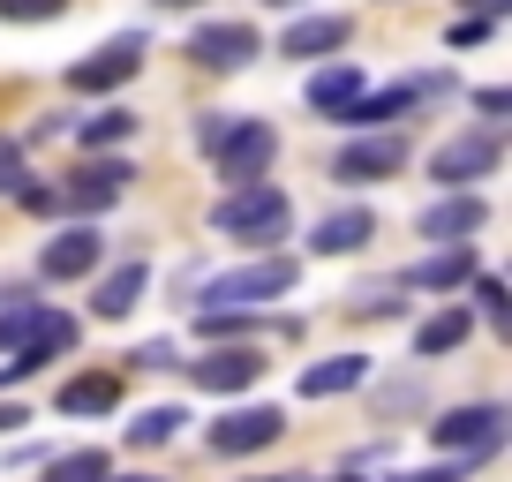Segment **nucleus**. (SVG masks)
<instances>
[{"mask_svg":"<svg viewBox=\"0 0 512 482\" xmlns=\"http://www.w3.org/2000/svg\"><path fill=\"white\" fill-rule=\"evenodd\" d=\"M287 226H294L287 189H264V181H249V189H226L219 204H211V234L249 241V249H264V241H287Z\"/></svg>","mask_w":512,"mask_h":482,"instance_id":"f257e3e1","label":"nucleus"},{"mask_svg":"<svg viewBox=\"0 0 512 482\" xmlns=\"http://www.w3.org/2000/svg\"><path fill=\"white\" fill-rule=\"evenodd\" d=\"M302 264L294 257H256V264H234V272H211L204 287V309L211 317H241V309H272L279 294H294Z\"/></svg>","mask_w":512,"mask_h":482,"instance_id":"f03ea898","label":"nucleus"},{"mask_svg":"<svg viewBox=\"0 0 512 482\" xmlns=\"http://www.w3.org/2000/svg\"><path fill=\"white\" fill-rule=\"evenodd\" d=\"M287 437V415H279V400L264 407H226L219 422H204V445L219 452V460H249V452H264V445H279Z\"/></svg>","mask_w":512,"mask_h":482,"instance_id":"7ed1b4c3","label":"nucleus"},{"mask_svg":"<svg viewBox=\"0 0 512 482\" xmlns=\"http://www.w3.org/2000/svg\"><path fill=\"white\" fill-rule=\"evenodd\" d=\"M211 159H219V174L234 181V189H249V181L279 159V129H272V121H241V113H234L226 136L211 144Z\"/></svg>","mask_w":512,"mask_h":482,"instance_id":"20e7f679","label":"nucleus"},{"mask_svg":"<svg viewBox=\"0 0 512 482\" xmlns=\"http://www.w3.org/2000/svg\"><path fill=\"white\" fill-rule=\"evenodd\" d=\"M430 437H437V452H452V460H490L497 437H505V407H490V400L452 407V415L430 422Z\"/></svg>","mask_w":512,"mask_h":482,"instance_id":"39448f33","label":"nucleus"},{"mask_svg":"<svg viewBox=\"0 0 512 482\" xmlns=\"http://www.w3.org/2000/svg\"><path fill=\"white\" fill-rule=\"evenodd\" d=\"M497 159H505V136L497 129H467V136H452V144L430 151V174L445 181V189H475V181L497 174Z\"/></svg>","mask_w":512,"mask_h":482,"instance_id":"423d86ee","label":"nucleus"},{"mask_svg":"<svg viewBox=\"0 0 512 482\" xmlns=\"http://www.w3.org/2000/svg\"><path fill=\"white\" fill-rule=\"evenodd\" d=\"M482 226H490V204H482L475 189H445V196H437V204L415 219V234H422V241H437V249H467Z\"/></svg>","mask_w":512,"mask_h":482,"instance_id":"0eeeda50","label":"nucleus"},{"mask_svg":"<svg viewBox=\"0 0 512 482\" xmlns=\"http://www.w3.org/2000/svg\"><path fill=\"white\" fill-rule=\"evenodd\" d=\"M189 61L234 76V68L264 61V38H256V23H196V31H189Z\"/></svg>","mask_w":512,"mask_h":482,"instance_id":"6e6552de","label":"nucleus"},{"mask_svg":"<svg viewBox=\"0 0 512 482\" xmlns=\"http://www.w3.org/2000/svg\"><path fill=\"white\" fill-rule=\"evenodd\" d=\"M400 166H407V136H354V144L332 159V181L369 189V181H392Z\"/></svg>","mask_w":512,"mask_h":482,"instance_id":"1a4fd4ad","label":"nucleus"},{"mask_svg":"<svg viewBox=\"0 0 512 482\" xmlns=\"http://www.w3.org/2000/svg\"><path fill=\"white\" fill-rule=\"evenodd\" d=\"M98 257H106V234H98V219H91V226H61V234L38 249V279H91Z\"/></svg>","mask_w":512,"mask_h":482,"instance_id":"9d476101","label":"nucleus"},{"mask_svg":"<svg viewBox=\"0 0 512 482\" xmlns=\"http://www.w3.org/2000/svg\"><path fill=\"white\" fill-rule=\"evenodd\" d=\"M136 68H144V38L128 31V38H113V46L83 53V61L68 68V83H76V91H121V83H136Z\"/></svg>","mask_w":512,"mask_h":482,"instance_id":"9b49d317","label":"nucleus"},{"mask_svg":"<svg viewBox=\"0 0 512 482\" xmlns=\"http://www.w3.org/2000/svg\"><path fill=\"white\" fill-rule=\"evenodd\" d=\"M128 181H136V174H128V159H91L68 189H53V196H61V211H91V219H98L106 204H121V196H128Z\"/></svg>","mask_w":512,"mask_h":482,"instance_id":"f8f14e48","label":"nucleus"},{"mask_svg":"<svg viewBox=\"0 0 512 482\" xmlns=\"http://www.w3.org/2000/svg\"><path fill=\"white\" fill-rule=\"evenodd\" d=\"M369 241H377V211L369 204H339V211H324V219L309 226V249H317V257H354Z\"/></svg>","mask_w":512,"mask_h":482,"instance_id":"ddd939ff","label":"nucleus"},{"mask_svg":"<svg viewBox=\"0 0 512 482\" xmlns=\"http://www.w3.org/2000/svg\"><path fill=\"white\" fill-rule=\"evenodd\" d=\"M354 38V16H294L279 31V61H324Z\"/></svg>","mask_w":512,"mask_h":482,"instance_id":"4468645a","label":"nucleus"},{"mask_svg":"<svg viewBox=\"0 0 512 482\" xmlns=\"http://www.w3.org/2000/svg\"><path fill=\"white\" fill-rule=\"evenodd\" d=\"M415 106H422V91H415V83H392V91H362L347 113H339V129H354V136H384L392 121H407Z\"/></svg>","mask_w":512,"mask_h":482,"instance_id":"2eb2a0df","label":"nucleus"},{"mask_svg":"<svg viewBox=\"0 0 512 482\" xmlns=\"http://www.w3.org/2000/svg\"><path fill=\"white\" fill-rule=\"evenodd\" d=\"M189 377L204 392H249L256 377H264V354L256 347H211L204 362H189Z\"/></svg>","mask_w":512,"mask_h":482,"instance_id":"dca6fc26","label":"nucleus"},{"mask_svg":"<svg viewBox=\"0 0 512 482\" xmlns=\"http://www.w3.org/2000/svg\"><path fill=\"white\" fill-rule=\"evenodd\" d=\"M68 347H76V317H61V309H46V317L31 324V339H23V347L8 354V362H23V370L38 377V370H46V362H61Z\"/></svg>","mask_w":512,"mask_h":482,"instance_id":"f3484780","label":"nucleus"},{"mask_svg":"<svg viewBox=\"0 0 512 482\" xmlns=\"http://www.w3.org/2000/svg\"><path fill=\"white\" fill-rule=\"evenodd\" d=\"M144 287H151V264H113V272L91 287V309L113 324V317H128V309L144 302Z\"/></svg>","mask_w":512,"mask_h":482,"instance_id":"a211bd4d","label":"nucleus"},{"mask_svg":"<svg viewBox=\"0 0 512 482\" xmlns=\"http://www.w3.org/2000/svg\"><path fill=\"white\" fill-rule=\"evenodd\" d=\"M354 98H362V68H354V61H324L317 76H309V106H317L324 121H339Z\"/></svg>","mask_w":512,"mask_h":482,"instance_id":"6ab92c4d","label":"nucleus"},{"mask_svg":"<svg viewBox=\"0 0 512 482\" xmlns=\"http://www.w3.org/2000/svg\"><path fill=\"white\" fill-rule=\"evenodd\" d=\"M482 264H475V249H437V257H422L415 272H400V287H430V294H452V287H467Z\"/></svg>","mask_w":512,"mask_h":482,"instance_id":"aec40b11","label":"nucleus"},{"mask_svg":"<svg viewBox=\"0 0 512 482\" xmlns=\"http://www.w3.org/2000/svg\"><path fill=\"white\" fill-rule=\"evenodd\" d=\"M369 377V354H332V362H309L302 370V400H339Z\"/></svg>","mask_w":512,"mask_h":482,"instance_id":"412c9836","label":"nucleus"},{"mask_svg":"<svg viewBox=\"0 0 512 482\" xmlns=\"http://www.w3.org/2000/svg\"><path fill=\"white\" fill-rule=\"evenodd\" d=\"M113 400H121V377L113 370H83L61 385V415H106Z\"/></svg>","mask_w":512,"mask_h":482,"instance_id":"4be33fe9","label":"nucleus"},{"mask_svg":"<svg viewBox=\"0 0 512 482\" xmlns=\"http://www.w3.org/2000/svg\"><path fill=\"white\" fill-rule=\"evenodd\" d=\"M467 332H475V317L452 302V309H437V317L415 332V354H422V362H437V354H460V347H467Z\"/></svg>","mask_w":512,"mask_h":482,"instance_id":"5701e85b","label":"nucleus"},{"mask_svg":"<svg viewBox=\"0 0 512 482\" xmlns=\"http://www.w3.org/2000/svg\"><path fill=\"white\" fill-rule=\"evenodd\" d=\"M128 136H136V113H128V106H98L91 121H76L83 151H113V144H128Z\"/></svg>","mask_w":512,"mask_h":482,"instance_id":"b1692460","label":"nucleus"},{"mask_svg":"<svg viewBox=\"0 0 512 482\" xmlns=\"http://www.w3.org/2000/svg\"><path fill=\"white\" fill-rule=\"evenodd\" d=\"M181 422H189L181 407H144V415L128 422V445H136V452H151V445H166V437H174Z\"/></svg>","mask_w":512,"mask_h":482,"instance_id":"393cba45","label":"nucleus"},{"mask_svg":"<svg viewBox=\"0 0 512 482\" xmlns=\"http://www.w3.org/2000/svg\"><path fill=\"white\" fill-rule=\"evenodd\" d=\"M400 279H362V287H354L347 294V309H354V317H392V309H400Z\"/></svg>","mask_w":512,"mask_h":482,"instance_id":"a878e982","label":"nucleus"},{"mask_svg":"<svg viewBox=\"0 0 512 482\" xmlns=\"http://www.w3.org/2000/svg\"><path fill=\"white\" fill-rule=\"evenodd\" d=\"M53 482H106V452L83 445V452H61V460H46Z\"/></svg>","mask_w":512,"mask_h":482,"instance_id":"bb28decb","label":"nucleus"},{"mask_svg":"<svg viewBox=\"0 0 512 482\" xmlns=\"http://www.w3.org/2000/svg\"><path fill=\"white\" fill-rule=\"evenodd\" d=\"M46 309H53V302H31V294H23L16 309H0V354H16L23 339H31V324L46 317Z\"/></svg>","mask_w":512,"mask_h":482,"instance_id":"cd10ccee","label":"nucleus"},{"mask_svg":"<svg viewBox=\"0 0 512 482\" xmlns=\"http://www.w3.org/2000/svg\"><path fill=\"white\" fill-rule=\"evenodd\" d=\"M68 0H0V23H53Z\"/></svg>","mask_w":512,"mask_h":482,"instance_id":"c85d7f7f","label":"nucleus"},{"mask_svg":"<svg viewBox=\"0 0 512 482\" xmlns=\"http://www.w3.org/2000/svg\"><path fill=\"white\" fill-rule=\"evenodd\" d=\"M23 181H31V166H23V144H16V136H0V196H16Z\"/></svg>","mask_w":512,"mask_h":482,"instance_id":"c756f323","label":"nucleus"},{"mask_svg":"<svg viewBox=\"0 0 512 482\" xmlns=\"http://www.w3.org/2000/svg\"><path fill=\"white\" fill-rule=\"evenodd\" d=\"M475 460H437V467H407V475H392V482H460Z\"/></svg>","mask_w":512,"mask_h":482,"instance_id":"7c9ffc66","label":"nucleus"},{"mask_svg":"<svg viewBox=\"0 0 512 482\" xmlns=\"http://www.w3.org/2000/svg\"><path fill=\"white\" fill-rule=\"evenodd\" d=\"M475 302H482V317H497V324H505V279L475 272Z\"/></svg>","mask_w":512,"mask_h":482,"instance_id":"2f4dec72","label":"nucleus"},{"mask_svg":"<svg viewBox=\"0 0 512 482\" xmlns=\"http://www.w3.org/2000/svg\"><path fill=\"white\" fill-rule=\"evenodd\" d=\"M128 362H136V370H174V339H151V347H136Z\"/></svg>","mask_w":512,"mask_h":482,"instance_id":"473e14b6","label":"nucleus"},{"mask_svg":"<svg viewBox=\"0 0 512 482\" xmlns=\"http://www.w3.org/2000/svg\"><path fill=\"white\" fill-rule=\"evenodd\" d=\"M482 38H490V23H482V16H460V23L445 31V46H482Z\"/></svg>","mask_w":512,"mask_h":482,"instance_id":"72a5a7b5","label":"nucleus"},{"mask_svg":"<svg viewBox=\"0 0 512 482\" xmlns=\"http://www.w3.org/2000/svg\"><path fill=\"white\" fill-rule=\"evenodd\" d=\"M226 121H234V113H204V121H196V151H211L226 136Z\"/></svg>","mask_w":512,"mask_h":482,"instance_id":"f704fd0d","label":"nucleus"},{"mask_svg":"<svg viewBox=\"0 0 512 482\" xmlns=\"http://www.w3.org/2000/svg\"><path fill=\"white\" fill-rule=\"evenodd\" d=\"M505 8H512V0H467V16H482V23H497Z\"/></svg>","mask_w":512,"mask_h":482,"instance_id":"c9c22d12","label":"nucleus"},{"mask_svg":"<svg viewBox=\"0 0 512 482\" xmlns=\"http://www.w3.org/2000/svg\"><path fill=\"white\" fill-rule=\"evenodd\" d=\"M16 422H31V407H16V400H0V437L16 430Z\"/></svg>","mask_w":512,"mask_h":482,"instance_id":"e433bc0d","label":"nucleus"},{"mask_svg":"<svg viewBox=\"0 0 512 482\" xmlns=\"http://www.w3.org/2000/svg\"><path fill=\"white\" fill-rule=\"evenodd\" d=\"M151 8H204V0H151Z\"/></svg>","mask_w":512,"mask_h":482,"instance_id":"4c0bfd02","label":"nucleus"},{"mask_svg":"<svg viewBox=\"0 0 512 482\" xmlns=\"http://www.w3.org/2000/svg\"><path fill=\"white\" fill-rule=\"evenodd\" d=\"M121 482H159V475H121Z\"/></svg>","mask_w":512,"mask_h":482,"instance_id":"58836bf2","label":"nucleus"},{"mask_svg":"<svg viewBox=\"0 0 512 482\" xmlns=\"http://www.w3.org/2000/svg\"><path fill=\"white\" fill-rule=\"evenodd\" d=\"M272 8H302V0H272Z\"/></svg>","mask_w":512,"mask_h":482,"instance_id":"ea45409f","label":"nucleus"},{"mask_svg":"<svg viewBox=\"0 0 512 482\" xmlns=\"http://www.w3.org/2000/svg\"><path fill=\"white\" fill-rule=\"evenodd\" d=\"M339 482H362V475H339Z\"/></svg>","mask_w":512,"mask_h":482,"instance_id":"a19ab883","label":"nucleus"},{"mask_svg":"<svg viewBox=\"0 0 512 482\" xmlns=\"http://www.w3.org/2000/svg\"><path fill=\"white\" fill-rule=\"evenodd\" d=\"M46 482H53V475H46Z\"/></svg>","mask_w":512,"mask_h":482,"instance_id":"79ce46f5","label":"nucleus"}]
</instances>
